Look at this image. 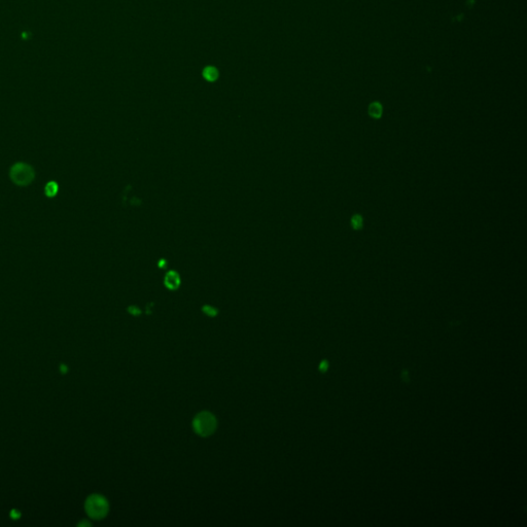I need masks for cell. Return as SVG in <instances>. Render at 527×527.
Listing matches in <instances>:
<instances>
[{
  "instance_id": "cell-1",
  "label": "cell",
  "mask_w": 527,
  "mask_h": 527,
  "mask_svg": "<svg viewBox=\"0 0 527 527\" xmlns=\"http://www.w3.org/2000/svg\"><path fill=\"white\" fill-rule=\"evenodd\" d=\"M193 427L198 435L202 436H208L216 431L217 419L209 412H202L194 419Z\"/></svg>"
},
{
  "instance_id": "cell-2",
  "label": "cell",
  "mask_w": 527,
  "mask_h": 527,
  "mask_svg": "<svg viewBox=\"0 0 527 527\" xmlns=\"http://www.w3.org/2000/svg\"><path fill=\"white\" fill-rule=\"evenodd\" d=\"M86 508L89 515L95 518V519H100V518L104 517L107 514V511H109L107 502L102 496L99 495H92L91 497H89Z\"/></svg>"
},
{
  "instance_id": "cell-3",
  "label": "cell",
  "mask_w": 527,
  "mask_h": 527,
  "mask_svg": "<svg viewBox=\"0 0 527 527\" xmlns=\"http://www.w3.org/2000/svg\"><path fill=\"white\" fill-rule=\"evenodd\" d=\"M12 180L19 185H26L31 182L34 177L32 169L25 164H17L11 171Z\"/></svg>"
},
{
  "instance_id": "cell-4",
  "label": "cell",
  "mask_w": 527,
  "mask_h": 527,
  "mask_svg": "<svg viewBox=\"0 0 527 527\" xmlns=\"http://www.w3.org/2000/svg\"><path fill=\"white\" fill-rule=\"evenodd\" d=\"M164 283L166 285V288L169 290H171V291L177 290L181 285V277L177 272L170 271L166 274Z\"/></svg>"
},
{
  "instance_id": "cell-5",
  "label": "cell",
  "mask_w": 527,
  "mask_h": 527,
  "mask_svg": "<svg viewBox=\"0 0 527 527\" xmlns=\"http://www.w3.org/2000/svg\"><path fill=\"white\" fill-rule=\"evenodd\" d=\"M382 112H383V107L379 102H373L369 106V114L374 119L381 118Z\"/></svg>"
},
{
  "instance_id": "cell-6",
  "label": "cell",
  "mask_w": 527,
  "mask_h": 527,
  "mask_svg": "<svg viewBox=\"0 0 527 527\" xmlns=\"http://www.w3.org/2000/svg\"><path fill=\"white\" fill-rule=\"evenodd\" d=\"M203 76L205 79L208 80V82H214V80L218 77V71L217 70V68L211 66L206 67L203 71Z\"/></svg>"
},
{
  "instance_id": "cell-7",
  "label": "cell",
  "mask_w": 527,
  "mask_h": 527,
  "mask_svg": "<svg viewBox=\"0 0 527 527\" xmlns=\"http://www.w3.org/2000/svg\"><path fill=\"white\" fill-rule=\"evenodd\" d=\"M363 219L361 214H355L351 218V226L354 230H360L363 228Z\"/></svg>"
},
{
  "instance_id": "cell-8",
  "label": "cell",
  "mask_w": 527,
  "mask_h": 527,
  "mask_svg": "<svg viewBox=\"0 0 527 527\" xmlns=\"http://www.w3.org/2000/svg\"><path fill=\"white\" fill-rule=\"evenodd\" d=\"M57 191H58V186H57L56 183L51 182V183H49V184L47 185L46 192H47V194H48L49 196H54V195H55V194L57 193Z\"/></svg>"
},
{
  "instance_id": "cell-9",
  "label": "cell",
  "mask_w": 527,
  "mask_h": 527,
  "mask_svg": "<svg viewBox=\"0 0 527 527\" xmlns=\"http://www.w3.org/2000/svg\"><path fill=\"white\" fill-rule=\"evenodd\" d=\"M203 311H204L206 314L211 315V316H213V315H216V314H217V310L214 309V308H212V307H210V306H205V307L203 308Z\"/></svg>"
},
{
  "instance_id": "cell-10",
  "label": "cell",
  "mask_w": 527,
  "mask_h": 527,
  "mask_svg": "<svg viewBox=\"0 0 527 527\" xmlns=\"http://www.w3.org/2000/svg\"><path fill=\"white\" fill-rule=\"evenodd\" d=\"M165 264H166V261H165V260H161V261L159 262V266H160L161 268H164Z\"/></svg>"
}]
</instances>
